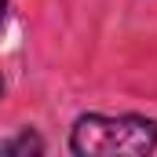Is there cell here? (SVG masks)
I'll use <instances>...</instances> for the list:
<instances>
[{"instance_id": "6da1fadb", "label": "cell", "mask_w": 157, "mask_h": 157, "mask_svg": "<svg viewBox=\"0 0 157 157\" xmlns=\"http://www.w3.org/2000/svg\"><path fill=\"white\" fill-rule=\"evenodd\" d=\"M77 157H146L157 150V121L143 113H80L70 128Z\"/></svg>"}, {"instance_id": "277c9868", "label": "cell", "mask_w": 157, "mask_h": 157, "mask_svg": "<svg viewBox=\"0 0 157 157\" xmlns=\"http://www.w3.org/2000/svg\"><path fill=\"white\" fill-rule=\"evenodd\" d=\"M0 99H4V80H0Z\"/></svg>"}, {"instance_id": "3957f363", "label": "cell", "mask_w": 157, "mask_h": 157, "mask_svg": "<svg viewBox=\"0 0 157 157\" xmlns=\"http://www.w3.org/2000/svg\"><path fill=\"white\" fill-rule=\"evenodd\" d=\"M4 15H7V0H0V22H4Z\"/></svg>"}, {"instance_id": "7a4b0ae2", "label": "cell", "mask_w": 157, "mask_h": 157, "mask_svg": "<svg viewBox=\"0 0 157 157\" xmlns=\"http://www.w3.org/2000/svg\"><path fill=\"white\" fill-rule=\"evenodd\" d=\"M0 154H18V157H29V154H44V139H40L37 132H29V128H22L15 139H4L0 143Z\"/></svg>"}]
</instances>
